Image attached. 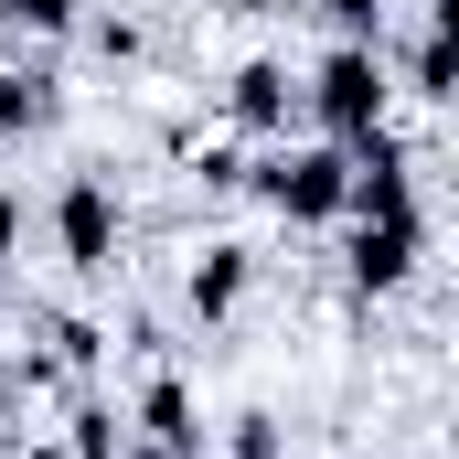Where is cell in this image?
Segmentation results:
<instances>
[{
    "instance_id": "obj_4",
    "label": "cell",
    "mask_w": 459,
    "mask_h": 459,
    "mask_svg": "<svg viewBox=\"0 0 459 459\" xmlns=\"http://www.w3.org/2000/svg\"><path fill=\"white\" fill-rule=\"evenodd\" d=\"M54 225H65V256H75V267H108V256H117V204L97 193V182H75Z\"/></svg>"
},
{
    "instance_id": "obj_12",
    "label": "cell",
    "mask_w": 459,
    "mask_h": 459,
    "mask_svg": "<svg viewBox=\"0 0 459 459\" xmlns=\"http://www.w3.org/2000/svg\"><path fill=\"white\" fill-rule=\"evenodd\" d=\"M235 459H278V428H267V417H246V428H235Z\"/></svg>"
},
{
    "instance_id": "obj_3",
    "label": "cell",
    "mask_w": 459,
    "mask_h": 459,
    "mask_svg": "<svg viewBox=\"0 0 459 459\" xmlns=\"http://www.w3.org/2000/svg\"><path fill=\"white\" fill-rule=\"evenodd\" d=\"M417 267V214H363V235H352V278L363 289H395Z\"/></svg>"
},
{
    "instance_id": "obj_5",
    "label": "cell",
    "mask_w": 459,
    "mask_h": 459,
    "mask_svg": "<svg viewBox=\"0 0 459 459\" xmlns=\"http://www.w3.org/2000/svg\"><path fill=\"white\" fill-rule=\"evenodd\" d=\"M139 417H150V438H160L171 459L204 449V428H193V395H182V385H150V406H139Z\"/></svg>"
},
{
    "instance_id": "obj_10",
    "label": "cell",
    "mask_w": 459,
    "mask_h": 459,
    "mask_svg": "<svg viewBox=\"0 0 459 459\" xmlns=\"http://www.w3.org/2000/svg\"><path fill=\"white\" fill-rule=\"evenodd\" d=\"M0 22H32V32H65L75 0H0Z\"/></svg>"
},
{
    "instance_id": "obj_15",
    "label": "cell",
    "mask_w": 459,
    "mask_h": 459,
    "mask_svg": "<svg viewBox=\"0 0 459 459\" xmlns=\"http://www.w3.org/2000/svg\"><path fill=\"white\" fill-rule=\"evenodd\" d=\"M235 11H278V0H235Z\"/></svg>"
},
{
    "instance_id": "obj_13",
    "label": "cell",
    "mask_w": 459,
    "mask_h": 459,
    "mask_svg": "<svg viewBox=\"0 0 459 459\" xmlns=\"http://www.w3.org/2000/svg\"><path fill=\"white\" fill-rule=\"evenodd\" d=\"M11 235H22V204H11V193H0V246H11Z\"/></svg>"
},
{
    "instance_id": "obj_7",
    "label": "cell",
    "mask_w": 459,
    "mask_h": 459,
    "mask_svg": "<svg viewBox=\"0 0 459 459\" xmlns=\"http://www.w3.org/2000/svg\"><path fill=\"white\" fill-rule=\"evenodd\" d=\"M235 108H246V117H278V108H289V75H278V65H246V75H235Z\"/></svg>"
},
{
    "instance_id": "obj_8",
    "label": "cell",
    "mask_w": 459,
    "mask_h": 459,
    "mask_svg": "<svg viewBox=\"0 0 459 459\" xmlns=\"http://www.w3.org/2000/svg\"><path fill=\"white\" fill-rule=\"evenodd\" d=\"M417 97H449V22L417 43Z\"/></svg>"
},
{
    "instance_id": "obj_2",
    "label": "cell",
    "mask_w": 459,
    "mask_h": 459,
    "mask_svg": "<svg viewBox=\"0 0 459 459\" xmlns=\"http://www.w3.org/2000/svg\"><path fill=\"white\" fill-rule=\"evenodd\" d=\"M267 193H278L299 225H332L342 193H352V160L342 150H289V160H267Z\"/></svg>"
},
{
    "instance_id": "obj_1",
    "label": "cell",
    "mask_w": 459,
    "mask_h": 459,
    "mask_svg": "<svg viewBox=\"0 0 459 459\" xmlns=\"http://www.w3.org/2000/svg\"><path fill=\"white\" fill-rule=\"evenodd\" d=\"M321 128H332V139L385 128V75H374V54H363V43H342V54L321 65Z\"/></svg>"
},
{
    "instance_id": "obj_9",
    "label": "cell",
    "mask_w": 459,
    "mask_h": 459,
    "mask_svg": "<svg viewBox=\"0 0 459 459\" xmlns=\"http://www.w3.org/2000/svg\"><path fill=\"white\" fill-rule=\"evenodd\" d=\"M75 459H117V417H108V406L75 417Z\"/></svg>"
},
{
    "instance_id": "obj_11",
    "label": "cell",
    "mask_w": 459,
    "mask_h": 459,
    "mask_svg": "<svg viewBox=\"0 0 459 459\" xmlns=\"http://www.w3.org/2000/svg\"><path fill=\"white\" fill-rule=\"evenodd\" d=\"M321 11H332L342 32H374V22H385V0H321Z\"/></svg>"
},
{
    "instance_id": "obj_16",
    "label": "cell",
    "mask_w": 459,
    "mask_h": 459,
    "mask_svg": "<svg viewBox=\"0 0 459 459\" xmlns=\"http://www.w3.org/2000/svg\"><path fill=\"white\" fill-rule=\"evenodd\" d=\"M0 32H11V22H0Z\"/></svg>"
},
{
    "instance_id": "obj_6",
    "label": "cell",
    "mask_w": 459,
    "mask_h": 459,
    "mask_svg": "<svg viewBox=\"0 0 459 459\" xmlns=\"http://www.w3.org/2000/svg\"><path fill=\"white\" fill-rule=\"evenodd\" d=\"M235 299H246V256H214V267H193V310H204V321H214V310H235Z\"/></svg>"
},
{
    "instance_id": "obj_14",
    "label": "cell",
    "mask_w": 459,
    "mask_h": 459,
    "mask_svg": "<svg viewBox=\"0 0 459 459\" xmlns=\"http://www.w3.org/2000/svg\"><path fill=\"white\" fill-rule=\"evenodd\" d=\"M117 459H171V449H117Z\"/></svg>"
}]
</instances>
